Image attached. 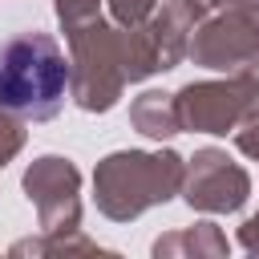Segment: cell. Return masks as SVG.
Here are the masks:
<instances>
[{
    "mask_svg": "<svg viewBox=\"0 0 259 259\" xmlns=\"http://www.w3.org/2000/svg\"><path fill=\"white\" fill-rule=\"evenodd\" d=\"M77 186H81V174L69 158H57V154H45L28 166L24 174V190H28V202L36 206L40 214V227L49 235H65V231H77V219H81V198H77Z\"/></svg>",
    "mask_w": 259,
    "mask_h": 259,
    "instance_id": "6",
    "label": "cell"
},
{
    "mask_svg": "<svg viewBox=\"0 0 259 259\" xmlns=\"http://www.w3.org/2000/svg\"><path fill=\"white\" fill-rule=\"evenodd\" d=\"M190 57L202 69H223V73L251 69L259 61V4L255 8H219L214 20L194 28Z\"/></svg>",
    "mask_w": 259,
    "mask_h": 259,
    "instance_id": "5",
    "label": "cell"
},
{
    "mask_svg": "<svg viewBox=\"0 0 259 259\" xmlns=\"http://www.w3.org/2000/svg\"><path fill=\"white\" fill-rule=\"evenodd\" d=\"M235 142H239V150H243V154L259 158V109L243 117V125H239V134H235Z\"/></svg>",
    "mask_w": 259,
    "mask_h": 259,
    "instance_id": "13",
    "label": "cell"
},
{
    "mask_svg": "<svg viewBox=\"0 0 259 259\" xmlns=\"http://www.w3.org/2000/svg\"><path fill=\"white\" fill-rule=\"evenodd\" d=\"M158 8V0H109V12L121 28H134L142 20H150V12Z\"/></svg>",
    "mask_w": 259,
    "mask_h": 259,
    "instance_id": "11",
    "label": "cell"
},
{
    "mask_svg": "<svg viewBox=\"0 0 259 259\" xmlns=\"http://www.w3.org/2000/svg\"><path fill=\"white\" fill-rule=\"evenodd\" d=\"M174 105H178V130L227 134L243 125L247 113L259 109V77L251 69H239L227 81H194L174 93Z\"/></svg>",
    "mask_w": 259,
    "mask_h": 259,
    "instance_id": "4",
    "label": "cell"
},
{
    "mask_svg": "<svg viewBox=\"0 0 259 259\" xmlns=\"http://www.w3.org/2000/svg\"><path fill=\"white\" fill-rule=\"evenodd\" d=\"M73 65L49 32H20L0 45V105L24 121L57 117Z\"/></svg>",
    "mask_w": 259,
    "mask_h": 259,
    "instance_id": "1",
    "label": "cell"
},
{
    "mask_svg": "<svg viewBox=\"0 0 259 259\" xmlns=\"http://www.w3.org/2000/svg\"><path fill=\"white\" fill-rule=\"evenodd\" d=\"M206 8H255L259 0H202Z\"/></svg>",
    "mask_w": 259,
    "mask_h": 259,
    "instance_id": "15",
    "label": "cell"
},
{
    "mask_svg": "<svg viewBox=\"0 0 259 259\" xmlns=\"http://www.w3.org/2000/svg\"><path fill=\"white\" fill-rule=\"evenodd\" d=\"M20 146H24V130H20L16 113H8V109L0 105V166H4Z\"/></svg>",
    "mask_w": 259,
    "mask_h": 259,
    "instance_id": "12",
    "label": "cell"
},
{
    "mask_svg": "<svg viewBox=\"0 0 259 259\" xmlns=\"http://www.w3.org/2000/svg\"><path fill=\"white\" fill-rule=\"evenodd\" d=\"M239 243H243L247 251H255V255H259V214L243 223V231H239Z\"/></svg>",
    "mask_w": 259,
    "mask_h": 259,
    "instance_id": "14",
    "label": "cell"
},
{
    "mask_svg": "<svg viewBox=\"0 0 259 259\" xmlns=\"http://www.w3.org/2000/svg\"><path fill=\"white\" fill-rule=\"evenodd\" d=\"M178 247H194V251H210V255H223L227 251V239L214 231V223H198L194 231H182V235H166L154 243V255H166V251H178Z\"/></svg>",
    "mask_w": 259,
    "mask_h": 259,
    "instance_id": "9",
    "label": "cell"
},
{
    "mask_svg": "<svg viewBox=\"0 0 259 259\" xmlns=\"http://www.w3.org/2000/svg\"><path fill=\"white\" fill-rule=\"evenodd\" d=\"M182 194L190 206L198 210H239L251 194V178L239 162L227 158V150H198L194 162L186 166V178H182Z\"/></svg>",
    "mask_w": 259,
    "mask_h": 259,
    "instance_id": "7",
    "label": "cell"
},
{
    "mask_svg": "<svg viewBox=\"0 0 259 259\" xmlns=\"http://www.w3.org/2000/svg\"><path fill=\"white\" fill-rule=\"evenodd\" d=\"M186 166L174 150H117L105 162H97L93 186H97V210L125 223L142 210L174 198L182 190Z\"/></svg>",
    "mask_w": 259,
    "mask_h": 259,
    "instance_id": "2",
    "label": "cell"
},
{
    "mask_svg": "<svg viewBox=\"0 0 259 259\" xmlns=\"http://www.w3.org/2000/svg\"><path fill=\"white\" fill-rule=\"evenodd\" d=\"M97 16H101L97 12V0H57V20L65 24V36L77 32V28H85Z\"/></svg>",
    "mask_w": 259,
    "mask_h": 259,
    "instance_id": "10",
    "label": "cell"
},
{
    "mask_svg": "<svg viewBox=\"0 0 259 259\" xmlns=\"http://www.w3.org/2000/svg\"><path fill=\"white\" fill-rule=\"evenodd\" d=\"M69 65H73V77H69V89H73V101L89 113H105L121 89H125V40H121V28H109L101 16L89 20L85 28L69 32Z\"/></svg>",
    "mask_w": 259,
    "mask_h": 259,
    "instance_id": "3",
    "label": "cell"
},
{
    "mask_svg": "<svg viewBox=\"0 0 259 259\" xmlns=\"http://www.w3.org/2000/svg\"><path fill=\"white\" fill-rule=\"evenodd\" d=\"M130 121H134L146 138H158V142L170 138V134H178V105H174V93L146 89L142 97H134Z\"/></svg>",
    "mask_w": 259,
    "mask_h": 259,
    "instance_id": "8",
    "label": "cell"
}]
</instances>
